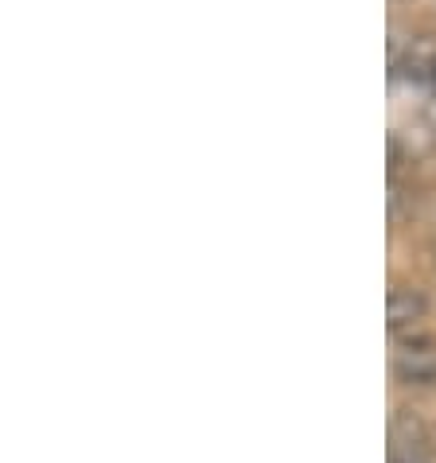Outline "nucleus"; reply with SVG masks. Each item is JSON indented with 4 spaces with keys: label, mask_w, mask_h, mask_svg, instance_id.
Returning a JSON list of instances; mask_svg holds the SVG:
<instances>
[{
    "label": "nucleus",
    "mask_w": 436,
    "mask_h": 463,
    "mask_svg": "<svg viewBox=\"0 0 436 463\" xmlns=\"http://www.w3.org/2000/svg\"><path fill=\"white\" fill-rule=\"evenodd\" d=\"M432 90H436V82H432Z\"/></svg>",
    "instance_id": "obj_4"
},
{
    "label": "nucleus",
    "mask_w": 436,
    "mask_h": 463,
    "mask_svg": "<svg viewBox=\"0 0 436 463\" xmlns=\"http://www.w3.org/2000/svg\"><path fill=\"white\" fill-rule=\"evenodd\" d=\"M390 366H393V378L402 385H432L436 382V339L421 335V331H402V335H393Z\"/></svg>",
    "instance_id": "obj_1"
},
{
    "label": "nucleus",
    "mask_w": 436,
    "mask_h": 463,
    "mask_svg": "<svg viewBox=\"0 0 436 463\" xmlns=\"http://www.w3.org/2000/svg\"><path fill=\"white\" fill-rule=\"evenodd\" d=\"M390 463H405V459H390ZM409 463H417V459H409Z\"/></svg>",
    "instance_id": "obj_3"
},
{
    "label": "nucleus",
    "mask_w": 436,
    "mask_h": 463,
    "mask_svg": "<svg viewBox=\"0 0 436 463\" xmlns=\"http://www.w3.org/2000/svg\"><path fill=\"white\" fill-rule=\"evenodd\" d=\"M425 312H429V300H425V296H421L417 288H405V285L390 288V296H386V324H390V335L413 331L421 319H425Z\"/></svg>",
    "instance_id": "obj_2"
}]
</instances>
